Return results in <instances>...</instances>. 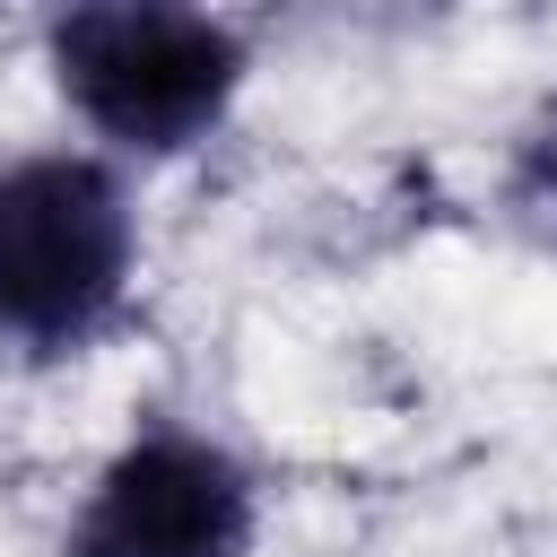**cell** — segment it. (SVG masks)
Masks as SVG:
<instances>
[{
	"instance_id": "obj_4",
	"label": "cell",
	"mask_w": 557,
	"mask_h": 557,
	"mask_svg": "<svg viewBox=\"0 0 557 557\" xmlns=\"http://www.w3.org/2000/svg\"><path fill=\"white\" fill-rule=\"evenodd\" d=\"M496 209L531 252H557V104L540 122H522V139L505 157V183H496Z\"/></svg>"
},
{
	"instance_id": "obj_1",
	"label": "cell",
	"mask_w": 557,
	"mask_h": 557,
	"mask_svg": "<svg viewBox=\"0 0 557 557\" xmlns=\"http://www.w3.org/2000/svg\"><path fill=\"white\" fill-rule=\"evenodd\" d=\"M44 61H52V87L70 96V113L131 157L200 148L252 78L244 26L218 9H174V0L61 9L44 26Z\"/></svg>"
},
{
	"instance_id": "obj_2",
	"label": "cell",
	"mask_w": 557,
	"mask_h": 557,
	"mask_svg": "<svg viewBox=\"0 0 557 557\" xmlns=\"http://www.w3.org/2000/svg\"><path fill=\"white\" fill-rule=\"evenodd\" d=\"M139 270V218L104 157L35 148L0 165V339L17 357L96 348Z\"/></svg>"
},
{
	"instance_id": "obj_3",
	"label": "cell",
	"mask_w": 557,
	"mask_h": 557,
	"mask_svg": "<svg viewBox=\"0 0 557 557\" xmlns=\"http://www.w3.org/2000/svg\"><path fill=\"white\" fill-rule=\"evenodd\" d=\"M252 470L183 418H139L131 444L96 470L61 557H252Z\"/></svg>"
}]
</instances>
